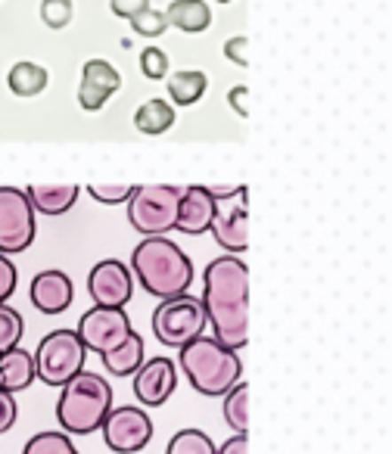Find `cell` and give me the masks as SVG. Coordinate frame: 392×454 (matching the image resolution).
Returning <instances> with one entry per match:
<instances>
[{
    "instance_id": "6",
    "label": "cell",
    "mask_w": 392,
    "mask_h": 454,
    "mask_svg": "<svg viewBox=\"0 0 392 454\" xmlns=\"http://www.w3.org/2000/svg\"><path fill=\"white\" fill-rule=\"evenodd\" d=\"M206 309L203 302L190 293L181 296L162 299L153 311V336L162 342L165 348H181L193 342L196 336L206 333Z\"/></svg>"
},
{
    "instance_id": "17",
    "label": "cell",
    "mask_w": 392,
    "mask_h": 454,
    "mask_svg": "<svg viewBox=\"0 0 392 454\" xmlns=\"http://www.w3.org/2000/svg\"><path fill=\"white\" fill-rule=\"evenodd\" d=\"M28 202H32L35 212L41 215H66L72 206L78 202L82 196V184L75 181H38V184H28L26 190Z\"/></svg>"
},
{
    "instance_id": "24",
    "label": "cell",
    "mask_w": 392,
    "mask_h": 454,
    "mask_svg": "<svg viewBox=\"0 0 392 454\" xmlns=\"http://www.w3.org/2000/svg\"><path fill=\"white\" fill-rule=\"evenodd\" d=\"M224 402H222V414L224 423H228L234 433H249V386L237 383L231 392H224Z\"/></svg>"
},
{
    "instance_id": "35",
    "label": "cell",
    "mask_w": 392,
    "mask_h": 454,
    "mask_svg": "<svg viewBox=\"0 0 392 454\" xmlns=\"http://www.w3.org/2000/svg\"><path fill=\"white\" fill-rule=\"evenodd\" d=\"M146 7H150V0H109V10L119 20H131V16H137Z\"/></svg>"
},
{
    "instance_id": "37",
    "label": "cell",
    "mask_w": 392,
    "mask_h": 454,
    "mask_svg": "<svg viewBox=\"0 0 392 454\" xmlns=\"http://www.w3.org/2000/svg\"><path fill=\"white\" fill-rule=\"evenodd\" d=\"M216 454H249V439L247 433H234L222 448H216Z\"/></svg>"
},
{
    "instance_id": "33",
    "label": "cell",
    "mask_w": 392,
    "mask_h": 454,
    "mask_svg": "<svg viewBox=\"0 0 392 454\" xmlns=\"http://www.w3.org/2000/svg\"><path fill=\"white\" fill-rule=\"evenodd\" d=\"M16 417H20V404H16V395L0 386V435L13 429Z\"/></svg>"
},
{
    "instance_id": "32",
    "label": "cell",
    "mask_w": 392,
    "mask_h": 454,
    "mask_svg": "<svg viewBox=\"0 0 392 454\" xmlns=\"http://www.w3.org/2000/svg\"><path fill=\"white\" fill-rule=\"evenodd\" d=\"M20 286V271H16L10 255H0V302H10V296Z\"/></svg>"
},
{
    "instance_id": "14",
    "label": "cell",
    "mask_w": 392,
    "mask_h": 454,
    "mask_svg": "<svg viewBox=\"0 0 392 454\" xmlns=\"http://www.w3.org/2000/svg\"><path fill=\"white\" fill-rule=\"evenodd\" d=\"M122 75L113 63L106 59H88L82 69V82H78V106L84 113H100L113 94H119Z\"/></svg>"
},
{
    "instance_id": "8",
    "label": "cell",
    "mask_w": 392,
    "mask_h": 454,
    "mask_svg": "<svg viewBox=\"0 0 392 454\" xmlns=\"http://www.w3.org/2000/svg\"><path fill=\"white\" fill-rule=\"evenodd\" d=\"M38 237V221L26 190L0 187V255L26 253Z\"/></svg>"
},
{
    "instance_id": "26",
    "label": "cell",
    "mask_w": 392,
    "mask_h": 454,
    "mask_svg": "<svg viewBox=\"0 0 392 454\" xmlns=\"http://www.w3.org/2000/svg\"><path fill=\"white\" fill-rule=\"evenodd\" d=\"M165 454H216V442L203 429H181L171 435Z\"/></svg>"
},
{
    "instance_id": "9",
    "label": "cell",
    "mask_w": 392,
    "mask_h": 454,
    "mask_svg": "<svg viewBox=\"0 0 392 454\" xmlns=\"http://www.w3.org/2000/svg\"><path fill=\"white\" fill-rule=\"evenodd\" d=\"M216 243L228 255L243 253L249 247V187L240 184L237 193L216 200V212H212L209 224Z\"/></svg>"
},
{
    "instance_id": "38",
    "label": "cell",
    "mask_w": 392,
    "mask_h": 454,
    "mask_svg": "<svg viewBox=\"0 0 392 454\" xmlns=\"http://www.w3.org/2000/svg\"><path fill=\"white\" fill-rule=\"evenodd\" d=\"M237 187H240V184H224V187H222V184H209V187H206V190H209V193L216 196V200H222V196L237 193Z\"/></svg>"
},
{
    "instance_id": "4",
    "label": "cell",
    "mask_w": 392,
    "mask_h": 454,
    "mask_svg": "<svg viewBox=\"0 0 392 454\" xmlns=\"http://www.w3.org/2000/svg\"><path fill=\"white\" fill-rule=\"evenodd\" d=\"M59 389L63 392L57 402V423L66 435L97 433L113 411V386L100 373L82 371Z\"/></svg>"
},
{
    "instance_id": "11",
    "label": "cell",
    "mask_w": 392,
    "mask_h": 454,
    "mask_svg": "<svg viewBox=\"0 0 392 454\" xmlns=\"http://www.w3.org/2000/svg\"><path fill=\"white\" fill-rule=\"evenodd\" d=\"M131 330V317L125 315V309H100V305H94V309L82 315L75 333L88 352L103 355L113 352L115 346H122Z\"/></svg>"
},
{
    "instance_id": "23",
    "label": "cell",
    "mask_w": 392,
    "mask_h": 454,
    "mask_svg": "<svg viewBox=\"0 0 392 454\" xmlns=\"http://www.w3.org/2000/svg\"><path fill=\"white\" fill-rule=\"evenodd\" d=\"M47 69L38 63H28V59H22V63H16L13 69L7 72V84L10 90H13L16 97H22V100H28V97H38L44 94L47 88Z\"/></svg>"
},
{
    "instance_id": "18",
    "label": "cell",
    "mask_w": 392,
    "mask_h": 454,
    "mask_svg": "<svg viewBox=\"0 0 392 454\" xmlns=\"http://www.w3.org/2000/svg\"><path fill=\"white\" fill-rule=\"evenodd\" d=\"M38 380V367H35V355L26 348H10L7 355H0V386L7 392H26L28 386Z\"/></svg>"
},
{
    "instance_id": "27",
    "label": "cell",
    "mask_w": 392,
    "mask_h": 454,
    "mask_svg": "<svg viewBox=\"0 0 392 454\" xmlns=\"http://www.w3.org/2000/svg\"><path fill=\"white\" fill-rule=\"evenodd\" d=\"M22 333H26V321H22V315L13 309V305L0 302V355H7L10 348L20 346Z\"/></svg>"
},
{
    "instance_id": "15",
    "label": "cell",
    "mask_w": 392,
    "mask_h": 454,
    "mask_svg": "<svg viewBox=\"0 0 392 454\" xmlns=\"http://www.w3.org/2000/svg\"><path fill=\"white\" fill-rule=\"evenodd\" d=\"M28 296H32V305L41 315H63L72 305V299H75V284H72V278L66 271L51 268V271L35 274Z\"/></svg>"
},
{
    "instance_id": "12",
    "label": "cell",
    "mask_w": 392,
    "mask_h": 454,
    "mask_svg": "<svg viewBox=\"0 0 392 454\" xmlns=\"http://www.w3.org/2000/svg\"><path fill=\"white\" fill-rule=\"evenodd\" d=\"M88 293L94 299V305H100V309H125L131 302L134 278L128 271V265H122V262H97L88 274Z\"/></svg>"
},
{
    "instance_id": "39",
    "label": "cell",
    "mask_w": 392,
    "mask_h": 454,
    "mask_svg": "<svg viewBox=\"0 0 392 454\" xmlns=\"http://www.w3.org/2000/svg\"><path fill=\"white\" fill-rule=\"evenodd\" d=\"M216 4H231V0H216Z\"/></svg>"
},
{
    "instance_id": "1",
    "label": "cell",
    "mask_w": 392,
    "mask_h": 454,
    "mask_svg": "<svg viewBox=\"0 0 392 454\" xmlns=\"http://www.w3.org/2000/svg\"><path fill=\"white\" fill-rule=\"evenodd\" d=\"M203 309L212 340L240 352L249 342V268L237 255H218L203 274Z\"/></svg>"
},
{
    "instance_id": "13",
    "label": "cell",
    "mask_w": 392,
    "mask_h": 454,
    "mask_svg": "<svg viewBox=\"0 0 392 454\" xmlns=\"http://www.w3.org/2000/svg\"><path fill=\"white\" fill-rule=\"evenodd\" d=\"M177 389V367L171 358H150L134 373V398L144 408H162Z\"/></svg>"
},
{
    "instance_id": "20",
    "label": "cell",
    "mask_w": 392,
    "mask_h": 454,
    "mask_svg": "<svg viewBox=\"0 0 392 454\" xmlns=\"http://www.w3.org/2000/svg\"><path fill=\"white\" fill-rule=\"evenodd\" d=\"M146 348H144V336L137 333V330H131L128 333V340L122 342V346H115L113 352H103L100 361L103 367L109 371V377H134L137 373V367L146 361Z\"/></svg>"
},
{
    "instance_id": "31",
    "label": "cell",
    "mask_w": 392,
    "mask_h": 454,
    "mask_svg": "<svg viewBox=\"0 0 392 454\" xmlns=\"http://www.w3.org/2000/svg\"><path fill=\"white\" fill-rule=\"evenodd\" d=\"M169 53L162 51V47H144L140 51V75L146 78V82H162L165 75H169Z\"/></svg>"
},
{
    "instance_id": "25",
    "label": "cell",
    "mask_w": 392,
    "mask_h": 454,
    "mask_svg": "<svg viewBox=\"0 0 392 454\" xmlns=\"http://www.w3.org/2000/svg\"><path fill=\"white\" fill-rule=\"evenodd\" d=\"M22 454H78V448L72 445V439L63 429H47V433L32 435Z\"/></svg>"
},
{
    "instance_id": "16",
    "label": "cell",
    "mask_w": 392,
    "mask_h": 454,
    "mask_svg": "<svg viewBox=\"0 0 392 454\" xmlns=\"http://www.w3.org/2000/svg\"><path fill=\"white\" fill-rule=\"evenodd\" d=\"M212 212H216V196L206 190V184H190L187 190H181L175 231H181L187 237L206 234L212 224Z\"/></svg>"
},
{
    "instance_id": "29",
    "label": "cell",
    "mask_w": 392,
    "mask_h": 454,
    "mask_svg": "<svg viewBox=\"0 0 392 454\" xmlns=\"http://www.w3.org/2000/svg\"><path fill=\"white\" fill-rule=\"evenodd\" d=\"M75 16V4L72 0H41V22L53 32H63Z\"/></svg>"
},
{
    "instance_id": "19",
    "label": "cell",
    "mask_w": 392,
    "mask_h": 454,
    "mask_svg": "<svg viewBox=\"0 0 392 454\" xmlns=\"http://www.w3.org/2000/svg\"><path fill=\"white\" fill-rule=\"evenodd\" d=\"M165 20H169V28H177L184 35H200L212 26V10L206 0H171Z\"/></svg>"
},
{
    "instance_id": "5",
    "label": "cell",
    "mask_w": 392,
    "mask_h": 454,
    "mask_svg": "<svg viewBox=\"0 0 392 454\" xmlns=\"http://www.w3.org/2000/svg\"><path fill=\"white\" fill-rule=\"evenodd\" d=\"M177 202H181V187H175V184H144V187H134V193L125 200L128 221H131L137 234L165 237L177 224Z\"/></svg>"
},
{
    "instance_id": "34",
    "label": "cell",
    "mask_w": 392,
    "mask_h": 454,
    "mask_svg": "<svg viewBox=\"0 0 392 454\" xmlns=\"http://www.w3.org/2000/svg\"><path fill=\"white\" fill-rule=\"evenodd\" d=\"M247 51H249L247 35H237V38L224 41V59H228V63H234V66H240V69H247V66H249Z\"/></svg>"
},
{
    "instance_id": "22",
    "label": "cell",
    "mask_w": 392,
    "mask_h": 454,
    "mask_svg": "<svg viewBox=\"0 0 392 454\" xmlns=\"http://www.w3.org/2000/svg\"><path fill=\"white\" fill-rule=\"evenodd\" d=\"M175 125V106L162 97H150L146 103H140L134 113V128L146 137H159Z\"/></svg>"
},
{
    "instance_id": "2",
    "label": "cell",
    "mask_w": 392,
    "mask_h": 454,
    "mask_svg": "<svg viewBox=\"0 0 392 454\" xmlns=\"http://www.w3.org/2000/svg\"><path fill=\"white\" fill-rule=\"evenodd\" d=\"M128 271L159 302L190 293V284H193V262L169 237H144L134 247Z\"/></svg>"
},
{
    "instance_id": "10",
    "label": "cell",
    "mask_w": 392,
    "mask_h": 454,
    "mask_svg": "<svg viewBox=\"0 0 392 454\" xmlns=\"http://www.w3.org/2000/svg\"><path fill=\"white\" fill-rule=\"evenodd\" d=\"M100 433H103V442H106L109 451L134 454V451H140V448L150 445L153 420L144 408H137V404H122V408L109 411Z\"/></svg>"
},
{
    "instance_id": "3",
    "label": "cell",
    "mask_w": 392,
    "mask_h": 454,
    "mask_svg": "<svg viewBox=\"0 0 392 454\" xmlns=\"http://www.w3.org/2000/svg\"><path fill=\"white\" fill-rule=\"evenodd\" d=\"M177 367L184 371L187 383L206 398H222L243 377L240 355L206 333L177 348Z\"/></svg>"
},
{
    "instance_id": "28",
    "label": "cell",
    "mask_w": 392,
    "mask_h": 454,
    "mask_svg": "<svg viewBox=\"0 0 392 454\" xmlns=\"http://www.w3.org/2000/svg\"><path fill=\"white\" fill-rule=\"evenodd\" d=\"M84 190H88L97 202H103V206H119V202H125L128 196L134 193V184L131 181H90Z\"/></svg>"
},
{
    "instance_id": "21",
    "label": "cell",
    "mask_w": 392,
    "mask_h": 454,
    "mask_svg": "<svg viewBox=\"0 0 392 454\" xmlns=\"http://www.w3.org/2000/svg\"><path fill=\"white\" fill-rule=\"evenodd\" d=\"M165 90L171 106H193L209 90V75L200 69H181L175 75H165Z\"/></svg>"
},
{
    "instance_id": "7",
    "label": "cell",
    "mask_w": 392,
    "mask_h": 454,
    "mask_svg": "<svg viewBox=\"0 0 392 454\" xmlns=\"http://www.w3.org/2000/svg\"><path fill=\"white\" fill-rule=\"evenodd\" d=\"M84 358L88 348L78 340L75 330H53L35 348V367H38V380L53 389L69 383L75 373L84 371Z\"/></svg>"
},
{
    "instance_id": "36",
    "label": "cell",
    "mask_w": 392,
    "mask_h": 454,
    "mask_svg": "<svg viewBox=\"0 0 392 454\" xmlns=\"http://www.w3.org/2000/svg\"><path fill=\"white\" fill-rule=\"evenodd\" d=\"M228 106L234 109L240 119H249V88L247 84H237L228 90Z\"/></svg>"
},
{
    "instance_id": "30",
    "label": "cell",
    "mask_w": 392,
    "mask_h": 454,
    "mask_svg": "<svg viewBox=\"0 0 392 454\" xmlns=\"http://www.w3.org/2000/svg\"><path fill=\"white\" fill-rule=\"evenodd\" d=\"M128 22H131L134 35H140V38H159V35L169 32V20H165V13L162 10H153V7L140 10V13L131 16Z\"/></svg>"
}]
</instances>
